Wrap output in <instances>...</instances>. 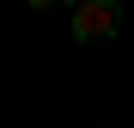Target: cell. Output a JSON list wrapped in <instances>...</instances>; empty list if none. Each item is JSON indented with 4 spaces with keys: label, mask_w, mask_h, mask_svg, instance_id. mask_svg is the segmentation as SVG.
Wrapping results in <instances>:
<instances>
[{
    "label": "cell",
    "mask_w": 134,
    "mask_h": 128,
    "mask_svg": "<svg viewBox=\"0 0 134 128\" xmlns=\"http://www.w3.org/2000/svg\"><path fill=\"white\" fill-rule=\"evenodd\" d=\"M122 31V0H79L73 6V43H110Z\"/></svg>",
    "instance_id": "obj_1"
},
{
    "label": "cell",
    "mask_w": 134,
    "mask_h": 128,
    "mask_svg": "<svg viewBox=\"0 0 134 128\" xmlns=\"http://www.w3.org/2000/svg\"><path fill=\"white\" fill-rule=\"evenodd\" d=\"M31 6H37V12H43V6H79V0H31Z\"/></svg>",
    "instance_id": "obj_2"
}]
</instances>
